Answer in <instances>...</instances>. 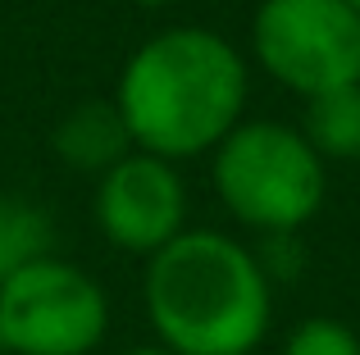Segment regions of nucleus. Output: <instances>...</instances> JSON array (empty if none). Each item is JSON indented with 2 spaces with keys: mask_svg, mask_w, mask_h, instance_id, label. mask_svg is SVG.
<instances>
[{
  "mask_svg": "<svg viewBox=\"0 0 360 355\" xmlns=\"http://www.w3.org/2000/svg\"><path fill=\"white\" fill-rule=\"evenodd\" d=\"M132 146L160 160H187L238 128L246 64L238 46L205 27L160 32L128 60L115 96Z\"/></svg>",
  "mask_w": 360,
  "mask_h": 355,
  "instance_id": "obj_1",
  "label": "nucleus"
},
{
  "mask_svg": "<svg viewBox=\"0 0 360 355\" xmlns=\"http://www.w3.org/2000/svg\"><path fill=\"white\" fill-rule=\"evenodd\" d=\"M146 314L174 355H251L269 328V278L224 232H178L150 255Z\"/></svg>",
  "mask_w": 360,
  "mask_h": 355,
  "instance_id": "obj_2",
  "label": "nucleus"
},
{
  "mask_svg": "<svg viewBox=\"0 0 360 355\" xmlns=\"http://www.w3.org/2000/svg\"><path fill=\"white\" fill-rule=\"evenodd\" d=\"M214 187L242 223L292 232L324 205V160L283 123H238L214 155Z\"/></svg>",
  "mask_w": 360,
  "mask_h": 355,
  "instance_id": "obj_3",
  "label": "nucleus"
},
{
  "mask_svg": "<svg viewBox=\"0 0 360 355\" xmlns=\"http://www.w3.org/2000/svg\"><path fill=\"white\" fill-rule=\"evenodd\" d=\"M105 292L69 260L41 255L0 278V351L87 355L105 337Z\"/></svg>",
  "mask_w": 360,
  "mask_h": 355,
  "instance_id": "obj_4",
  "label": "nucleus"
},
{
  "mask_svg": "<svg viewBox=\"0 0 360 355\" xmlns=\"http://www.w3.org/2000/svg\"><path fill=\"white\" fill-rule=\"evenodd\" d=\"M251 46L255 60L301 96L360 82V14L347 0H264Z\"/></svg>",
  "mask_w": 360,
  "mask_h": 355,
  "instance_id": "obj_5",
  "label": "nucleus"
},
{
  "mask_svg": "<svg viewBox=\"0 0 360 355\" xmlns=\"http://www.w3.org/2000/svg\"><path fill=\"white\" fill-rule=\"evenodd\" d=\"M187 196L174 164L160 155H123L115 169L101 173L96 187V223L115 246L132 255H155L165 241L183 232Z\"/></svg>",
  "mask_w": 360,
  "mask_h": 355,
  "instance_id": "obj_6",
  "label": "nucleus"
},
{
  "mask_svg": "<svg viewBox=\"0 0 360 355\" xmlns=\"http://www.w3.org/2000/svg\"><path fill=\"white\" fill-rule=\"evenodd\" d=\"M132 133L115 100H82L55 128V155L82 173H105L128 155Z\"/></svg>",
  "mask_w": 360,
  "mask_h": 355,
  "instance_id": "obj_7",
  "label": "nucleus"
},
{
  "mask_svg": "<svg viewBox=\"0 0 360 355\" xmlns=\"http://www.w3.org/2000/svg\"><path fill=\"white\" fill-rule=\"evenodd\" d=\"M319 160H360V82L306 96V128H301Z\"/></svg>",
  "mask_w": 360,
  "mask_h": 355,
  "instance_id": "obj_8",
  "label": "nucleus"
},
{
  "mask_svg": "<svg viewBox=\"0 0 360 355\" xmlns=\"http://www.w3.org/2000/svg\"><path fill=\"white\" fill-rule=\"evenodd\" d=\"M51 250V219L41 205L0 187V278L32 264Z\"/></svg>",
  "mask_w": 360,
  "mask_h": 355,
  "instance_id": "obj_9",
  "label": "nucleus"
},
{
  "mask_svg": "<svg viewBox=\"0 0 360 355\" xmlns=\"http://www.w3.org/2000/svg\"><path fill=\"white\" fill-rule=\"evenodd\" d=\"M283 355H360V337L338 319H306Z\"/></svg>",
  "mask_w": 360,
  "mask_h": 355,
  "instance_id": "obj_10",
  "label": "nucleus"
},
{
  "mask_svg": "<svg viewBox=\"0 0 360 355\" xmlns=\"http://www.w3.org/2000/svg\"><path fill=\"white\" fill-rule=\"evenodd\" d=\"M123 355H174L169 347H137V351H123Z\"/></svg>",
  "mask_w": 360,
  "mask_h": 355,
  "instance_id": "obj_11",
  "label": "nucleus"
},
{
  "mask_svg": "<svg viewBox=\"0 0 360 355\" xmlns=\"http://www.w3.org/2000/svg\"><path fill=\"white\" fill-rule=\"evenodd\" d=\"M132 5H174V0H132Z\"/></svg>",
  "mask_w": 360,
  "mask_h": 355,
  "instance_id": "obj_12",
  "label": "nucleus"
},
{
  "mask_svg": "<svg viewBox=\"0 0 360 355\" xmlns=\"http://www.w3.org/2000/svg\"><path fill=\"white\" fill-rule=\"evenodd\" d=\"M347 5H352V9H356V14H360V0H347Z\"/></svg>",
  "mask_w": 360,
  "mask_h": 355,
  "instance_id": "obj_13",
  "label": "nucleus"
}]
</instances>
